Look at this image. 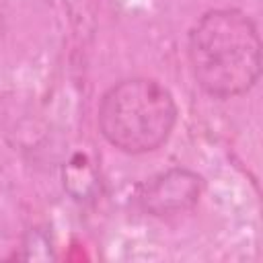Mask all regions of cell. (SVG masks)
Returning a JSON list of instances; mask_svg holds the SVG:
<instances>
[{"label":"cell","mask_w":263,"mask_h":263,"mask_svg":"<svg viewBox=\"0 0 263 263\" xmlns=\"http://www.w3.org/2000/svg\"><path fill=\"white\" fill-rule=\"evenodd\" d=\"M187 55L197 84L220 99L251 90L261 74L257 27L234 8L205 12L189 33Z\"/></svg>","instance_id":"obj_1"},{"label":"cell","mask_w":263,"mask_h":263,"mask_svg":"<svg viewBox=\"0 0 263 263\" xmlns=\"http://www.w3.org/2000/svg\"><path fill=\"white\" fill-rule=\"evenodd\" d=\"M177 121L173 95L156 80L129 78L109 88L99 107L105 140L121 152L144 154L164 144Z\"/></svg>","instance_id":"obj_2"},{"label":"cell","mask_w":263,"mask_h":263,"mask_svg":"<svg viewBox=\"0 0 263 263\" xmlns=\"http://www.w3.org/2000/svg\"><path fill=\"white\" fill-rule=\"evenodd\" d=\"M201 187L203 181L199 175L187 168H173L144 183L138 199L146 212L152 216H162L193 208L201 195Z\"/></svg>","instance_id":"obj_3"}]
</instances>
